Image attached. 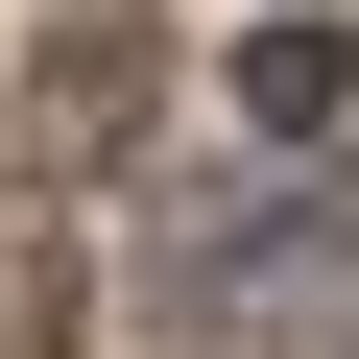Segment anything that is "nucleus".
I'll use <instances>...</instances> for the list:
<instances>
[{"label":"nucleus","mask_w":359,"mask_h":359,"mask_svg":"<svg viewBox=\"0 0 359 359\" xmlns=\"http://www.w3.org/2000/svg\"><path fill=\"white\" fill-rule=\"evenodd\" d=\"M216 72H240V144H287V168H311V144L359 120V25H335V0H287V25H240Z\"/></svg>","instance_id":"f257e3e1"}]
</instances>
